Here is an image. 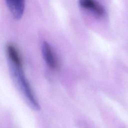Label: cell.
<instances>
[{
  "instance_id": "obj_1",
  "label": "cell",
  "mask_w": 128,
  "mask_h": 128,
  "mask_svg": "<svg viewBox=\"0 0 128 128\" xmlns=\"http://www.w3.org/2000/svg\"><path fill=\"white\" fill-rule=\"evenodd\" d=\"M10 76L17 89L30 106L35 110H40V106L22 70V66L8 62Z\"/></svg>"
},
{
  "instance_id": "obj_2",
  "label": "cell",
  "mask_w": 128,
  "mask_h": 128,
  "mask_svg": "<svg viewBox=\"0 0 128 128\" xmlns=\"http://www.w3.org/2000/svg\"><path fill=\"white\" fill-rule=\"evenodd\" d=\"M42 52L46 64L52 69L57 70L58 63L56 56L50 45L46 42H43L42 44Z\"/></svg>"
},
{
  "instance_id": "obj_3",
  "label": "cell",
  "mask_w": 128,
  "mask_h": 128,
  "mask_svg": "<svg viewBox=\"0 0 128 128\" xmlns=\"http://www.w3.org/2000/svg\"><path fill=\"white\" fill-rule=\"evenodd\" d=\"M6 4L13 18L20 20L24 13L25 2L23 0H6Z\"/></svg>"
},
{
  "instance_id": "obj_4",
  "label": "cell",
  "mask_w": 128,
  "mask_h": 128,
  "mask_svg": "<svg viewBox=\"0 0 128 128\" xmlns=\"http://www.w3.org/2000/svg\"><path fill=\"white\" fill-rule=\"evenodd\" d=\"M6 52L8 62L18 66H22V57L18 50L14 44H8L6 48Z\"/></svg>"
},
{
  "instance_id": "obj_5",
  "label": "cell",
  "mask_w": 128,
  "mask_h": 128,
  "mask_svg": "<svg viewBox=\"0 0 128 128\" xmlns=\"http://www.w3.org/2000/svg\"><path fill=\"white\" fill-rule=\"evenodd\" d=\"M80 5L88 10H90L98 15L104 16L105 14L104 8L96 2L92 0H82L80 1Z\"/></svg>"
}]
</instances>
